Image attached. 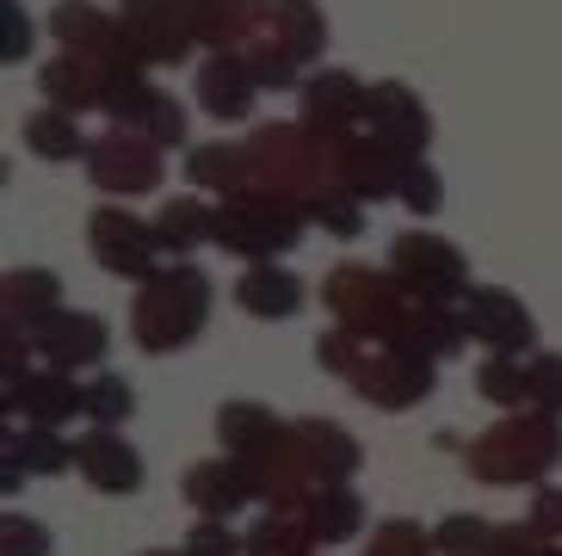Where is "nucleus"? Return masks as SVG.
<instances>
[{"instance_id":"f257e3e1","label":"nucleus","mask_w":562,"mask_h":556,"mask_svg":"<svg viewBox=\"0 0 562 556\" xmlns=\"http://www.w3.org/2000/svg\"><path fill=\"white\" fill-rule=\"evenodd\" d=\"M470 476L476 482H495V489H538L550 470L562 464V421L538 409H513L501 414L488 433L463 445Z\"/></svg>"},{"instance_id":"f03ea898","label":"nucleus","mask_w":562,"mask_h":556,"mask_svg":"<svg viewBox=\"0 0 562 556\" xmlns=\"http://www.w3.org/2000/svg\"><path fill=\"white\" fill-rule=\"evenodd\" d=\"M211 322V278L199 273L192 260H173L149 278V285H136V303H131V341L149 353V359H167V353H180L192 346Z\"/></svg>"},{"instance_id":"7ed1b4c3","label":"nucleus","mask_w":562,"mask_h":556,"mask_svg":"<svg viewBox=\"0 0 562 556\" xmlns=\"http://www.w3.org/2000/svg\"><path fill=\"white\" fill-rule=\"evenodd\" d=\"M310 223V198H291L279 186H248V192L223 198V216H216V247H229L235 260H279L303 242Z\"/></svg>"},{"instance_id":"20e7f679","label":"nucleus","mask_w":562,"mask_h":556,"mask_svg":"<svg viewBox=\"0 0 562 556\" xmlns=\"http://www.w3.org/2000/svg\"><path fill=\"white\" fill-rule=\"evenodd\" d=\"M322 310H334V327H347L359 341H390L402 346L414 322V297L396 285V273L378 266H334L322 278Z\"/></svg>"},{"instance_id":"39448f33","label":"nucleus","mask_w":562,"mask_h":556,"mask_svg":"<svg viewBox=\"0 0 562 556\" xmlns=\"http://www.w3.org/2000/svg\"><path fill=\"white\" fill-rule=\"evenodd\" d=\"M390 273L414 303H451V297H470V260L463 247L446 242L432 230H402L390 242Z\"/></svg>"},{"instance_id":"423d86ee","label":"nucleus","mask_w":562,"mask_h":556,"mask_svg":"<svg viewBox=\"0 0 562 556\" xmlns=\"http://www.w3.org/2000/svg\"><path fill=\"white\" fill-rule=\"evenodd\" d=\"M87 247H93V260H100L105 273L131 278V285H149L167 266V247H161V235H155V223L124 211V204H100V211L87 216Z\"/></svg>"},{"instance_id":"0eeeda50","label":"nucleus","mask_w":562,"mask_h":556,"mask_svg":"<svg viewBox=\"0 0 562 556\" xmlns=\"http://www.w3.org/2000/svg\"><path fill=\"white\" fill-rule=\"evenodd\" d=\"M432 383H439V359L414 353V346H383V353H371V365L359 371L352 390H359L371 409L402 414V409H420L432 396Z\"/></svg>"},{"instance_id":"6e6552de","label":"nucleus","mask_w":562,"mask_h":556,"mask_svg":"<svg viewBox=\"0 0 562 556\" xmlns=\"http://www.w3.org/2000/svg\"><path fill=\"white\" fill-rule=\"evenodd\" d=\"M167 174L161 148L149 143V136H131V131H112L100 136V143L87 148V180H93V192H112V198H143L155 192Z\"/></svg>"},{"instance_id":"1a4fd4ad","label":"nucleus","mask_w":562,"mask_h":556,"mask_svg":"<svg viewBox=\"0 0 562 556\" xmlns=\"http://www.w3.org/2000/svg\"><path fill=\"white\" fill-rule=\"evenodd\" d=\"M303 93V131H315L322 143H347L364 124V99H371V81L347 75V68H310Z\"/></svg>"},{"instance_id":"9d476101","label":"nucleus","mask_w":562,"mask_h":556,"mask_svg":"<svg viewBox=\"0 0 562 556\" xmlns=\"http://www.w3.org/2000/svg\"><path fill=\"white\" fill-rule=\"evenodd\" d=\"M117 32L136 44L143 63H192V19L180 0H117Z\"/></svg>"},{"instance_id":"9b49d317","label":"nucleus","mask_w":562,"mask_h":556,"mask_svg":"<svg viewBox=\"0 0 562 556\" xmlns=\"http://www.w3.org/2000/svg\"><path fill=\"white\" fill-rule=\"evenodd\" d=\"M463 322H470V341H482L488 353L531 359L538 322H531V310L513 291H501V285H470V297H463Z\"/></svg>"},{"instance_id":"f8f14e48","label":"nucleus","mask_w":562,"mask_h":556,"mask_svg":"<svg viewBox=\"0 0 562 556\" xmlns=\"http://www.w3.org/2000/svg\"><path fill=\"white\" fill-rule=\"evenodd\" d=\"M364 131L378 136V143L402 148V155H427L432 112H427V99L414 93L408 81H371V99H364Z\"/></svg>"},{"instance_id":"ddd939ff","label":"nucleus","mask_w":562,"mask_h":556,"mask_svg":"<svg viewBox=\"0 0 562 556\" xmlns=\"http://www.w3.org/2000/svg\"><path fill=\"white\" fill-rule=\"evenodd\" d=\"M192 99H199V112L216 118V124H248L254 118V99H260V81H254V68L241 49H216L199 63V81H192Z\"/></svg>"},{"instance_id":"4468645a","label":"nucleus","mask_w":562,"mask_h":556,"mask_svg":"<svg viewBox=\"0 0 562 556\" xmlns=\"http://www.w3.org/2000/svg\"><path fill=\"white\" fill-rule=\"evenodd\" d=\"M402 167L408 155L378 136H347V143L334 148V186H347L359 204H378V198H396L402 192Z\"/></svg>"},{"instance_id":"2eb2a0df","label":"nucleus","mask_w":562,"mask_h":556,"mask_svg":"<svg viewBox=\"0 0 562 556\" xmlns=\"http://www.w3.org/2000/svg\"><path fill=\"white\" fill-rule=\"evenodd\" d=\"M284 452H291V464H297L303 476H310L315 489L322 482H352V470H359V440H352L347 426L334 421H291V440H284Z\"/></svg>"},{"instance_id":"dca6fc26","label":"nucleus","mask_w":562,"mask_h":556,"mask_svg":"<svg viewBox=\"0 0 562 556\" xmlns=\"http://www.w3.org/2000/svg\"><path fill=\"white\" fill-rule=\"evenodd\" d=\"M37 341V359L50 365V371H87V365H100L105 359V346H112V327L100 322V315H87V310H56L50 322L32 334Z\"/></svg>"},{"instance_id":"f3484780","label":"nucleus","mask_w":562,"mask_h":556,"mask_svg":"<svg viewBox=\"0 0 562 556\" xmlns=\"http://www.w3.org/2000/svg\"><path fill=\"white\" fill-rule=\"evenodd\" d=\"M75 470L93 494H136L143 489V452H136L117 426H93L87 440H75Z\"/></svg>"},{"instance_id":"a211bd4d","label":"nucleus","mask_w":562,"mask_h":556,"mask_svg":"<svg viewBox=\"0 0 562 556\" xmlns=\"http://www.w3.org/2000/svg\"><path fill=\"white\" fill-rule=\"evenodd\" d=\"M112 112L117 131H131V136H149L155 148H180L186 143V105L167 87H149V81H136L124 87V93L105 105Z\"/></svg>"},{"instance_id":"6ab92c4d","label":"nucleus","mask_w":562,"mask_h":556,"mask_svg":"<svg viewBox=\"0 0 562 556\" xmlns=\"http://www.w3.org/2000/svg\"><path fill=\"white\" fill-rule=\"evenodd\" d=\"M7 414H19L25 426H56L63 433L75 414H87V383H75L68 371H32L25 383H13L7 390Z\"/></svg>"},{"instance_id":"aec40b11","label":"nucleus","mask_w":562,"mask_h":556,"mask_svg":"<svg viewBox=\"0 0 562 556\" xmlns=\"http://www.w3.org/2000/svg\"><path fill=\"white\" fill-rule=\"evenodd\" d=\"M180 489H186V501L199 508V520H235V513H248V501H260L248 464H235V458L192 464V470L180 476Z\"/></svg>"},{"instance_id":"412c9836","label":"nucleus","mask_w":562,"mask_h":556,"mask_svg":"<svg viewBox=\"0 0 562 556\" xmlns=\"http://www.w3.org/2000/svg\"><path fill=\"white\" fill-rule=\"evenodd\" d=\"M186 19H192V37L211 56L216 49H248L272 25V0H192Z\"/></svg>"},{"instance_id":"4be33fe9","label":"nucleus","mask_w":562,"mask_h":556,"mask_svg":"<svg viewBox=\"0 0 562 556\" xmlns=\"http://www.w3.org/2000/svg\"><path fill=\"white\" fill-rule=\"evenodd\" d=\"M216 440H223V452H229L235 464H266V458H279L284 452L291 421H279L266 402H223V414H216Z\"/></svg>"},{"instance_id":"5701e85b","label":"nucleus","mask_w":562,"mask_h":556,"mask_svg":"<svg viewBox=\"0 0 562 556\" xmlns=\"http://www.w3.org/2000/svg\"><path fill=\"white\" fill-rule=\"evenodd\" d=\"M303 297H310L303 278L284 260H260L235 278V303H241V315H254V322H291V315H303Z\"/></svg>"},{"instance_id":"b1692460","label":"nucleus","mask_w":562,"mask_h":556,"mask_svg":"<svg viewBox=\"0 0 562 556\" xmlns=\"http://www.w3.org/2000/svg\"><path fill=\"white\" fill-rule=\"evenodd\" d=\"M56 310H63V278L50 266H13V273L0 278V315H7V327L37 334Z\"/></svg>"},{"instance_id":"393cba45","label":"nucleus","mask_w":562,"mask_h":556,"mask_svg":"<svg viewBox=\"0 0 562 556\" xmlns=\"http://www.w3.org/2000/svg\"><path fill=\"white\" fill-rule=\"evenodd\" d=\"M186 180L199 186V192H248V186H260V162H254L248 143H199L192 155H186Z\"/></svg>"},{"instance_id":"a878e982","label":"nucleus","mask_w":562,"mask_h":556,"mask_svg":"<svg viewBox=\"0 0 562 556\" xmlns=\"http://www.w3.org/2000/svg\"><path fill=\"white\" fill-rule=\"evenodd\" d=\"M37 93H44V105H56V112H93V105H105L100 68L87 63V56H75V49H56L50 63L37 68Z\"/></svg>"},{"instance_id":"bb28decb","label":"nucleus","mask_w":562,"mask_h":556,"mask_svg":"<svg viewBox=\"0 0 562 556\" xmlns=\"http://www.w3.org/2000/svg\"><path fill=\"white\" fill-rule=\"evenodd\" d=\"M297 520L310 525V538L322 544V551H334V544H347V538L364 532V501L347 489V482H322V489L297 508Z\"/></svg>"},{"instance_id":"cd10ccee","label":"nucleus","mask_w":562,"mask_h":556,"mask_svg":"<svg viewBox=\"0 0 562 556\" xmlns=\"http://www.w3.org/2000/svg\"><path fill=\"white\" fill-rule=\"evenodd\" d=\"M216 204L211 198H167L161 211H155V235H161V247L173 254V260H186V254H199L204 242H216Z\"/></svg>"},{"instance_id":"c85d7f7f","label":"nucleus","mask_w":562,"mask_h":556,"mask_svg":"<svg viewBox=\"0 0 562 556\" xmlns=\"http://www.w3.org/2000/svg\"><path fill=\"white\" fill-rule=\"evenodd\" d=\"M402 346L427 353V359H458L463 346H470V322L451 303H414V322L402 334Z\"/></svg>"},{"instance_id":"c756f323","label":"nucleus","mask_w":562,"mask_h":556,"mask_svg":"<svg viewBox=\"0 0 562 556\" xmlns=\"http://www.w3.org/2000/svg\"><path fill=\"white\" fill-rule=\"evenodd\" d=\"M25 148H32L37 162H50V167H63V162H87V131L75 124V112H56V105H44V112H32L25 118Z\"/></svg>"},{"instance_id":"7c9ffc66","label":"nucleus","mask_w":562,"mask_h":556,"mask_svg":"<svg viewBox=\"0 0 562 556\" xmlns=\"http://www.w3.org/2000/svg\"><path fill=\"white\" fill-rule=\"evenodd\" d=\"M266 32L284 49H297L303 63H315L328 49V13H322V0H272V25Z\"/></svg>"},{"instance_id":"2f4dec72","label":"nucleus","mask_w":562,"mask_h":556,"mask_svg":"<svg viewBox=\"0 0 562 556\" xmlns=\"http://www.w3.org/2000/svg\"><path fill=\"white\" fill-rule=\"evenodd\" d=\"M7 458L25 476H68L75 470V440H63L56 426H25V433H7Z\"/></svg>"},{"instance_id":"473e14b6","label":"nucleus","mask_w":562,"mask_h":556,"mask_svg":"<svg viewBox=\"0 0 562 556\" xmlns=\"http://www.w3.org/2000/svg\"><path fill=\"white\" fill-rule=\"evenodd\" d=\"M241 56H248V68H254V81H260V93H291V87L310 81V63H303L297 49H284L272 32L254 37Z\"/></svg>"},{"instance_id":"72a5a7b5","label":"nucleus","mask_w":562,"mask_h":556,"mask_svg":"<svg viewBox=\"0 0 562 556\" xmlns=\"http://www.w3.org/2000/svg\"><path fill=\"white\" fill-rule=\"evenodd\" d=\"M117 32V19H105L93 0H56L50 7V37H56V49H93L100 37H112Z\"/></svg>"},{"instance_id":"f704fd0d","label":"nucleus","mask_w":562,"mask_h":556,"mask_svg":"<svg viewBox=\"0 0 562 556\" xmlns=\"http://www.w3.org/2000/svg\"><path fill=\"white\" fill-rule=\"evenodd\" d=\"M322 544L310 538V525L297 520V513H279L266 508L260 520L248 525V556H315Z\"/></svg>"},{"instance_id":"c9c22d12","label":"nucleus","mask_w":562,"mask_h":556,"mask_svg":"<svg viewBox=\"0 0 562 556\" xmlns=\"http://www.w3.org/2000/svg\"><path fill=\"white\" fill-rule=\"evenodd\" d=\"M136 414V383L124 371H93L87 377V421L93 426H124Z\"/></svg>"},{"instance_id":"e433bc0d","label":"nucleus","mask_w":562,"mask_h":556,"mask_svg":"<svg viewBox=\"0 0 562 556\" xmlns=\"http://www.w3.org/2000/svg\"><path fill=\"white\" fill-rule=\"evenodd\" d=\"M476 396L482 402H495V409H526V359H513V353H488L476 365Z\"/></svg>"},{"instance_id":"4c0bfd02","label":"nucleus","mask_w":562,"mask_h":556,"mask_svg":"<svg viewBox=\"0 0 562 556\" xmlns=\"http://www.w3.org/2000/svg\"><path fill=\"white\" fill-rule=\"evenodd\" d=\"M310 223L328 230L334 242H359L364 235V204L347 192V186H322V192L310 198Z\"/></svg>"},{"instance_id":"58836bf2","label":"nucleus","mask_w":562,"mask_h":556,"mask_svg":"<svg viewBox=\"0 0 562 556\" xmlns=\"http://www.w3.org/2000/svg\"><path fill=\"white\" fill-rule=\"evenodd\" d=\"M488 544H495V525L482 513H446L432 525V551L439 556H488Z\"/></svg>"},{"instance_id":"ea45409f","label":"nucleus","mask_w":562,"mask_h":556,"mask_svg":"<svg viewBox=\"0 0 562 556\" xmlns=\"http://www.w3.org/2000/svg\"><path fill=\"white\" fill-rule=\"evenodd\" d=\"M396 204H402V211H414V216H432L439 204H446V180H439V167H432L427 155H408Z\"/></svg>"},{"instance_id":"a19ab883","label":"nucleus","mask_w":562,"mask_h":556,"mask_svg":"<svg viewBox=\"0 0 562 556\" xmlns=\"http://www.w3.org/2000/svg\"><path fill=\"white\" fill-rule=\"evenodd\" d=\"M526 409L562 421V353H531L526 359Z\"/></svg>"},{"instance_id":"79ce46f5","label":"nucleus","mask_w":562,"mask_h":556,"mask_svg":"<svg viewBox=\"0 0 562 556\" xmlns=\"http://www.w3.org/2000/svg\"><path fill=\"white\" fill-rule=\"evenodd\" d=\"M315 359H322V371L340 377V383H359V371L371 359H364V341L359 334H347V327H328L322 341H315Z\"/></svg>"},{"instance_id":"37998d69","label":"nucleus","mask_w":562,"mask_h":556,"mask_svg":"<svg viewBox=\"0 0 562 556\" xmlns=\"http://www.w3.org/2000/svg\"><path fill=\"white\" fill-rule=\"evenodd\" d=\"M364 556H439V551H432V532L420 520H383L371 532V551Z\"/></svg>"},{"instance_id":"c03bdc74","label":"nucleus","mask_w":562,"mask_h":556,"mask_svg":"<svg viewBox=\"0 0 562 556\" xmlns=\"http://www.w3.org/2000/svg\"><path fill=\"white\" fill-rule=\"evenodd\" d=\"M180 556H248V538L235 532V520H192Z\"/></svg>"},{"instance_id":"a18cd8bd","label":"nucleus","mask_w":562,"mask_h":556,"mask_svg":"<svg viewBox=\"0 0 562 556\" xmlns=\"http://www.w3.org/2000/svg\"><path fill=\"white\" fill-rule=\"evenodd\" d=\"M0 556H56V538L32 513H0Z\"/></svg>"},{"instance_id":"49530a36","label":"nucleus","mask_w":562,"mask_h":556,"mask_svg":"<svg viewBox=\"0 0 562 556\" xmlns=\"http://www.w3.org/2000/svg\"><path fill=\"white\" fill-rule=\"evenodd\" d=\"M32 44H37V25L19 0H0V63H32Z\"/></svg>"},{"instance_id":"de8ad7c7","label":"nucleus","mask_w":562,"mask_h":556,"mask_svg":"<svg viewBox=\"0 0 562 556\" xmlns=\"http://www.w3.org/2000/svg\"><path fill=\"white\" fill-rule=\"evenodd\" d=\"M550 538L538 532V525H495V544H488V556H544Z\"/></svg>"},{"instance_id":"09e8293b","label":"nucleus","mask_w":562,"mask_h":556,"mask_svg":"<svg viewBox=\"0 0 562 556\" xmlns=\"http://www.w3.org/2000/svg\"><path fill=\"white\" fill-rule=\"evenodd\" d=\"M526 525H538L544 538H562V489L538 482V489H531V513H526Z\"/></svg>"},{"instance_id":"8fccbe9b","label":"nucleus","mask_w":562,"mask_h":556,"mask_svg":"<svg viewBox=\"0 0 562 556\" xmlns=\"http://www.w3.org/2000/svg\"><path fill=\"white\" fill-rule=\"evenodd\" d=\"M25 482H32V476L19 470V464H13V458H0V494H7V501H13V494H19V489H25Z\"/></svg>"},{"instance_id":"3c124183","label":"nucleus","mask_w":562,"mask_h":556,"mask_svg":"<svg viewBox=\"0 0 562 556\" xmlns=\"http://www.w3.org/2000/svg\"><path fill=\"white\" fill-rule=\"evenodd\" d=\"M143 556H180V551H143Z\"/></svg>"},{"instance_id":"603ef678","label":"nucleus","mask_w":562,"mask_h":556,"mask_svg":"<svg viewBox=\"0 0 562 556\" xmlns=\"http://www.w3.org/2000/svg\"><path fill=\"white\" fill-rule=\"evenodd\" d=\"M544 556H562V551H544Z\"/></svg>"},{"instance_id":"864d4df0","label":"nucleus","mask_w":562,"mask_h":556,"mask_svg":"<svg viewBox=\"0 0 562 556\" xmlns=\"http://www.w3.org/2000/svg\"><path fill=\"white\" fill-rule=\"evenodd\" d=\"M180 7H192V0H180Z\"/></svg>"}]
</instances>
